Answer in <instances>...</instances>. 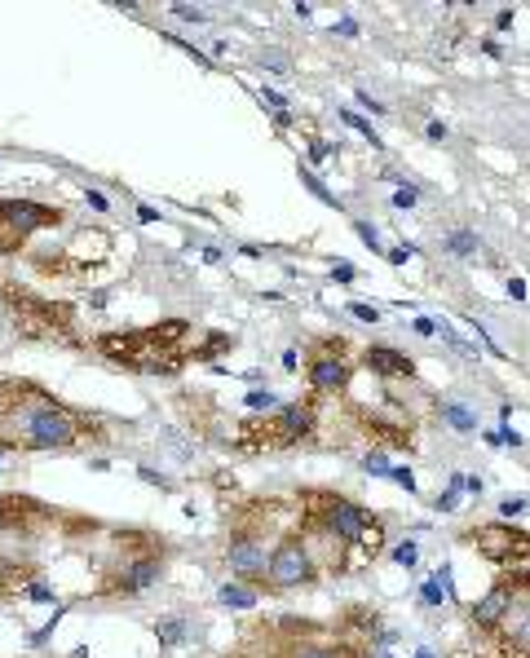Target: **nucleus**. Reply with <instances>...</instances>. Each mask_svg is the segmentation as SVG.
Here are the masks:
<instances>
[{
  "label": "nucleus",
  "mask_w": 530,
  "mask_h": 658,
  "mask_svg": "<svg viewBox=\"0 0 530 658\" xmlns=\"http://www.w3.org/2000/svg\"><path fill=\"white\" fill-rule=\"evenodd\" d=\"M350 314H354L359 323H381V310H376V305H367V301H354V305H350Z\"/></svg>",
  "instance_id": "nucleus-21"
},
{
  "label": "nucleus",
  "mask_w": 530,
  "mask_h": 658,
  "mask_svg": "<svg viewBox=\"0 0 530 658\" xmlns=\"http://www.w3.org/2000/svg\"><path fill=\"white\" fill-rule=\"evenodd\" d=\"M363 473L385 478V473H390V460H385V455H363Z\"/></svg>",
  "instance_id": "nucleus-26"
},
{
  "label": "nucleus",
  "mask_w": 530,
  "mask_h": 658,
  "mask_svg": "<svg viewBox=\"0 0 530 658\" xmlns=\"http://www.w3.org/2000/svg\"><path fill=\"white\" fill-rule=\"evenodd\" d=\"M390 473H394V478L402 482V487H406V491H415V473H411V469H390Z\"/></svg>",
  "instance_id": "nucleus-34"
},
{
  "label": "nucleus",
  "mask_w": 530,
  "mask_h": 658,
  "mask_svg": "<svg viewBox=\"0 0 530 658\" xmlns=\"http://www.w3.org/2000/svg\"><path fill=\"white\" fill-rule=\"evenodd\" d=\"M359 102H363L372 116H385V107H381V102H372V94H359Z\"/></svg>",
  "instance_id": "nucleus-37"
},
{
  "label": "nucleus",
  "mask_w": 530,
  "mask_h": 658,
  "mask_svg": "<svg viewBox=\"0 0 530 658\" xmlns=\"http://www.w3.org/2000/svg\"><path fill=\"white\" fill-rule=\"evenodd\" d=\"M248 406H253V411H262V406H265V411H269V406H274V397L262 394V390H257V394H248Z\"/></svg>",
  "instance_id": "nucleus-33"
},
{
  "label": "nucleus",
  "mask_w": 530,
  "mask_h": 658,
  "mask_svg": "<svg viewBox=\"0 0 530 658\" xmlns=\"http://www.w3.org/2000/svg\"><path fill=\"white\" fill-rule=\"evenodd\" d=\"M363 363L376 372V376H415V363L402 354V350H394V345H372V350H363Z\"/></svg>",
  "instance_id": "nucleus-11"
},
{
  "label": "nucleus",
  "mask_w": 530,
  "mask_h": 658,
  "mask_svg": "<svg viewBox=\"0 0 530 658\" xmlns=\"http://www.w3.org/2000/svg\"><path fill=\"white\" fill-rule=\"evenodd\" d=\"M354 230H359V239H363L372 253H381V230H376L372 222H354Z\"/></svg>",
  "instance_id": "nucleus-20"
},
{
  "label": "nucleus",
  "mask_w": 530,
  "mask_h": 658,
  "mask_svg": "<svg viewBox=\"0 0 530 658\" xmlns=\"http://www.w3.org/2000/svg\"><path fill=\"white\" fill-rule=\"evenodd\" d=\"M442 248H446L451 257H460V262H473V257L482 253V235H478V230H451V235L442 239Z\"/></svg>",
  "instance_id": "nucleus-13"
},
{
  "label": "nucleus",
  "mask_w": 530,
  "mask_h": 658,
  "mask_svg": "<svg viewBox=\"0 0 530 658\" xmlns=\"http://www.w3.org/2000/svg\"><path fill=\"white\" fill-rule=\"evenodd\" d=\"M292 658H350V650H341V646H301Z\"/></svg>",
  "instance_id": "nucleus-18"
},
{
  "label": "nucleus",
  "mask_w": 530,
  "mask_h": 658,
  "mask_svg": "<svg viewBox=\"0 0 530 658\" xmlns=\"http://www.w3.org/2000/svg\"><path fill=\"white\" fill-rule=\"evenodd\" d=\"M341 120H345V125H350V129H359V132H363V137H367V141H372V146H376V150H385V141H381V137H376V132H372V125H367V120H359V116H354V111H341Z\"/></svg>",
  "instance_id": "nucleus-19"
},
{
  "label": "nucleus",
  "mask_w": 530,
  "mask_h": 658,
  "mask_svg": "<svg viewBox=\"0 0 530 658\" xmlns=\"http://www.w3.org/2000/svg\"><path fill=\"white\" fill-rule=\"evenodd\" d=\"M314 429V406H283L274 420H253L244 433V446H296L301 438H310Z\"/></svg>",
  "instance_id": "nucleus-5"
},
{
  "label": "nucleus",
  "mask_w": 530,
  "mask_h": 658,
  "mask_svg": "<svg viewBox=\"0 0 530 658\" xmlns=\"http://www.w3.org/2000/svg\"><path fill=\"white\" fill-rule=\"evenodd\" d=\"M301 367V354L296 350H283V372H296Z\"/></svg>",
  "instance_id": "nucleus-36"
},
{
  "label": "nucleus",
  "mask_w": 530,
  "mask_h": 658,
  "mask_svg": "<svg viewBox=\"0 0 530 658\" xmlns=\"http://www.w3.org/2000/svg\"><path fill=\"white\" fill-rule=\"evenodd\" d=\"M354 274H359V269H354L350 262H336V265H332V278H336V283H354Z\"/></svg>",
  "instance_id": "nucleus-28"
},
{
  "label": "nucleus",
  "mask_w": 530,
  "mask_h": 658,
  "mask_svg": "<svg viewBox=\"0 0 530 658\" xmlns=\"http://www.w3.org/2000/svg\"><path fill=\"white\" fill-rule=\"evenodd\" d=\"M429 141H446V125L433 120V125H429Z\"/></svg>",
  "instance_id": "nucleus-39"
},
{
  "label": "nucleus",
  "mask_w": 530,
  "mask_h": 658,
  "mask_svg": "<svg viewBox=\"0 0 530 658\" xmlns=\"http://www.w3.org/2000/svg\"><path fill=\"white\" fill-rule=\"evenodd\" d=\"M222 561L230 566V574L239 579V583H265V561H269V548H265L262 534H253V530H239V534H230V543H226V552H222Z\"/></svg>",
  "instance_id": "nucleus-7"
},
{
  "label": "nucleus",
  "mask_w": 530,
  "mask_h": 658,
  "mask_svg": "<svg viewBox=\"0 0 530 658\" xmlns=\"http://www.w3.org/2000/svg\"><path fill=\"white\" fill-rule=\"evenodd\" d=\"M394 561L411 570V566H415V543H398V548H394Z\"/></svg>",
  "instance_id": "nucleus-27"
},
{
  "label": "nucleus",
  "mask_w": 530,
  "mask_h": 658,
  "mask_svg": "<svg viewBox=\"0 0 530 658\" xmlns=\"http://www.w3.org/2000/svg\"><path fill=\"white\" fill-rule=\"evenodd\" d=\"M332 31H336L341 40H354V36H359V22H354V18H341V22L332 27Z\"/></svg>",
  "instance_id": "nucleus-29"
},
{
  "label": "nucleus",
  "mask_w": 530,
  "mask_h": 658,
  "mask_svg": "<svg viewBox=\"0 0 530 658\" xmlns=\"http://www.w3.org/2000/svg\"><path fill=\"white\" fill-rule=\"evenodd\" d=\"M155 217H159L155 208H146V204H137V222H155Z\"/></svg>",
  "instance_id": "nucleus-41"
},
{
  "label": "nucleus",
  "mask_w": 530,
  "mask_h": 658,
  "mask_svg": "<svg viewBox=\"0 0 530 658\" xmlns=\"http://www.w3.org/2000/svg\"><path fill=\"white\" fill-rule=\"evenodd\" d=\"M155 637H159V646L168 650V646L195 641V623H190V619H181V615H168V619H159V623H155Z\"/></svg>",
  "instance_id": "nucleus-12"
},
{
  "label": "nucleus",
  "mask_w": 530,
  "mask_h": 658,
  "mask_svg": "<svg viewBox=\"0 0 530 658\" xmlns=\"http://www.w3.org/2000/svg\"><path fill=\"white\" fill-rule=\"evenodd\" d=\"M159 579H164V552H141V557L120 561L116 579L107 583V592H111V597H141V592H150Z\"/></svg>",
  "instance_id": "nucleus-8"
},
{
  "label": "nucleus",
  "mask_w": 530,
  "mask_h": 658,
  "mask_svg": "<svg viewBox=\"0 0 530 658\" xmlns=\"http://www.w3.org/2000/svg\"><path fill=\"white\" fill-rule=\"evenodd\" d=\"M504 628V655L527 658V606L518 610V623H500Z\"/></svg>",
  "instance_id": "nucleus-16"
},
{
  "label": "nucleus",
  "mask_w": 530,
  "mask_h": 658,
  "mask_svg": "<svg viewBox=\"0 0 530 658\" xmlns=\"http://www.w3.org/2000/svg\"><path fill=\"white\" fill-rule=\"evenodd\" d=\"M415 332H420V336H433V332H438V323H429V318H415Z\"/></svg>",
  "instance_id": "nucleus-38"
},
{
  "label": "nucleus",
  "mask_w": 530,
  "mask_h": 658,
  "mask_svg": "<svg viewBox=\"0 0 530 658\" xmlns=\"http://www.w3.org/2000/svg\"><path fill=\"white\" fill-rule=\"evenodd\" d=\"M509 610H513V588H509V583H495V588L469 610V619H473L478 632H495L500 623H509Z\"/></svg>",
  "instance_id": "nucleus-10"
},
{
  "label": "nucleus",
  "mask_w": 530,
  "mask_h": 658,
  "mask_svg": "<svg viewBox=\"0 0 530 658\" xmlns=\"http://www.w3.org/2000/svg\"><path fill=\"white\" fill-rule=\"evenodd\" d=\"M438 415H442V424L455 429V433H478V415H473L464 402H442Z\"/></svg>",
  "instance_id": "nucleus-14"
},
{
  "label": "nucleus",
  "mask_w": 530,
  "mask_h": 658,
  "mask_svg": "<svg viewBox=\"0 0 530 658\" xmlns=\"http://www.w3.org/2000/svg\"><path fill=\"white\" fill-rule=\"evenodd\" d=\"M314 574H318V566H314L301 534H283L278 548H269V561H265L269 588H301V583H314Z\"/></svg>",
  "instance_id": "nucleus-4"
},
{
  "label": "nucleus",
  "mask_w": 530,
  "mask_h": 658,
  "mask_svg": "<svg viewBox=\"0 0 530 658\" xmlns=\"http://www.w3.org/2000/svg\"><path fill=\"white\" fill-rule=\"evenodd\" d=\"M406 257H415V248H394V253H390V262L394 265H402Z\"/></svg>",
  "instance_id": "nucleus-40"
},
{
  "label": "nucleus",
  "mask_w": 530,
  "mask_h": 658,
  "mask_svg": "<svg viewBox=\"0 0 530 658\" xmlns=\"http://www.w3.org/2000/svg\"><path fill=\"white\" fill-rule=\"evenodd\" d=\"M420 597H424V606H442V583H438V579H433V583H424V592H420Z\"/></svg>",
  "instance_id": "nucleus-32"
},
{
  "label": "nucleus",
  "mask_w": 530,
  "mask_h": 658,
  "mask_svg": "<svg viewBox=\"0 0 530 658\" xmlns=\"http://www.w3.org/2000/svg\"><path fill=\"white\" fill-rule=\"evenodd\" d=\"M314 522L327 530L332 539H341V543H359V548H367V552H376L381 548V539H385V530H381V518H372L367 509H359L354 500H341V495H314Z\"/></svg>",
  "instance_id": "nucleus-2"
},
{
  "label": "nucleus",
  "mask_w": 530,
  "mask_h": 658,
  "mask_svg": "<svg viewBox=\"0 0 530 658\" xmlns=\"http://www.w3.org/2000/svg\"><path fill=\"white\" fill-rule=\"evenodd\" d=\"M262 67H265V71H278V76H283V71H287V53H278V49H265Z\"/></svg>",
  "instance_id": "nucleus-22"
},
{
  "label": "nucleus",
  "mask_w": 530,
  "mask_h": 658,
  "mask_svg": "<svg viewBox=\"0 0 530 658\" xmlns=\"http://www.w3.org/2000/svg\"><path fill=\"white\" fill-rule=\"evenodd\" d=\"M415 658H433V655H429V650H420V655H415Z\"/></svg>",
  "instance_id": "nucleus-42"
},
{
  "label": "nucleus",
  "mask_w": 530,
  "mask_h": 658,
  "mask_svg": "<svg viewBox=\"0 0 530 658\" xmlns=\"http://www.w3.org/2000/svg\"><path fill=\"white\" fill-rule=\"evenodd\" d=\"M62 213L36 199H0V253L22 248V239H31L45 226H58Z\"/></svg>",
  "instance_id": "nucleus-3"
},
{
  "label": "nucleus",
  "mask_w": 530,
  "mask_h": 658,
  "mask_svg": "<svg viewBox=\"0 0 530 658\" xmlns=\"http://www.w3.org/2000/svg\"><path fill=\"white\" fill-rule=\"evenodd\" d=\"M415 199H420V195H415V190H411V186H398V195H394V208H398V213H411V208H415Z\"/></svg>",
  "instance_id": "nucleus-24"
},
{
  "label": "nucleus",
  "mask_w": 530,
  "mask_h": 658,
  "mask_svg": "<svg viewBox=\"0 0 530 658\" xmlns=\"http://www.w3.org/2000/svg\"><path fill=\"white\" fill-rule=\"evenodd\" d=\"M509 296H513V301H527V283H522V278H509Z\"/></svg>",
  "instance_id": "nucleus-35"
},
{
  "label": "nucleus",
  "mask_w": 530,
  "mask_h": 658,
  "mask_svg": "<svg viewBox=\"0 0 530 658\" xmlns=\"http://www.w3.org/2000/svg\"><path fill=\"white\" fill-rule=\"evenodd\" d=\"M257 597H262V592L248 588V583H222V588H217V601H222L226 610H253Z\"/></svg>",
  "instance_id": "nucleus-15"
},
{
  "label": "nucleus",
  "mask_w": 530,
  "mask_h": 658,
  "mask_svg": "<svg viewBox=\"0 0 530 658\" xmlns=\"http://www.w3.org/2000/svg\"><path fill=\"white\" fill-rule=\"evenodd\" d=\"M262 102L274 111V116H287V98L283 94H274V89H262Z\"/></svg>",
  "instance_id": "nucleus-23"
},
{
  "label": "nucleus",
  "mask_w": 530,
  "mask_h": 658,
  "mask_svg": "<svg viewBox=\"0 0 530 658\" xmlns=\"http://www.w3.org/2000/svg\"><path fill=\"white\" fill-rule=\"evenodd\" d=\"M350 385V363H345V345H327L314 363H310V390L314 394H341Z\"/></svg>",
  "instance_id": "nucleus-9"
},
{
  "label": "nucleus",
  "mask_w": 530,
  "mask_h": 658,
  "mask_svg": "<svg viewBox=\"0 0 530 658\" xmlns=\"http://www.w3.org/2000/svg\"><path fill=\"white\" fill-rule=\"evenodd\" d=\"M85 204H89L94 213H111V204H107V195H102V190H89V195H85Z\"/></svg>",
  "instance_id": "nucleus-30"
},
{
  "label": "nucleus",
  "mask_w": 530,
  "mask_h": 658,
  "mask_svg": "<svg viewBox=\"0 0 530 658\" xmlns=\"http://www.w3.org/2000/svg\"><path fill=\"white\" fill-rule=\"evenodd\" d=\"M301 181H305V186H310V195H318L327 208H341V199H336V195H332V190H327V186H323V181H318L310 168H301Z\"/></svg>",
  "instance_id": "nucleus-17"
},
{
  "label": "nucleus",
  "mask_w": 530,
  "mask_h": 658,
  "mask_svg": "<svg viewBox=\"0 0 530 658\" xmlns=\"http://www.w3.org/2000/svg\"><path fill=\"white\" fill-rule=\"evenodd\" d=\"M4 429V446H22V451H71L80 446L85 433V415H76L71 406L53 402V397L27 394L13 402V411L0 420Z\"/></svg>",
  "instance_id": "nucleus-1"
},
{
  "label": "nucleus",
  "mask_w": 530,
  "mask_h": 658,
  "mask_svg": "<svg viewBox=\"0 0 530 658\" xmlns=\"http://www.w3.org/2000/svg\"><path fill=\"white\" fill-rule=\"evenodd\" d=\"M173 18H181V22H204V9H199V4H173Z\"/></svg>",
  "instance_id": "nucleus-25"
},
{
  "label": "nucleus",
  "mask_w": 530,
  "mask_h": 658,
  "mask_svg": "<svg viewBox=\"0 0 530 658\" xmlns=\"http://www.w3.org/2000/svg\"><path fill=\"white\" fill-rule=\"evenodd\" d=\"M13 327L22 336H67L71 314L62 305H49V301H36V296L18 292L13 296Z\"/></svg>",
  "instance_id": "nucleus-6"
},
{
  "label": "nucleus",
  "mask_w": 530,
  "mask_h": 658,
  "mask_svg": "<svg viewBox=\"0 0 530 658\" xmlns=\"http://www.w3.org/2000/svg\"><path fill=\"white\" fill-rule=\"evenodd\" d=\"M527 513V500H504L500 504V518H522Z\"/></svg>",
  "instance_id": "nucleus-31"
}]
</instances>
